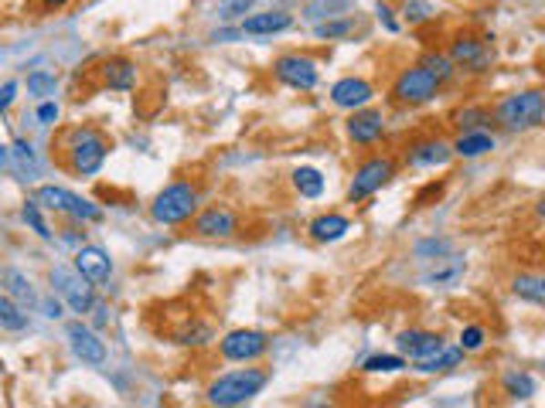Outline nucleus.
Returning <instances> with one entry per match:
<instances>
[{
    "label": "nucleus",
    "mask_w": 545,
    "mask_h": 408,
    "mask_svg": "<svg viewBox=\"0 0 545 408\" xmlns=\"http://www.w3.org/2000/svg\"><path fill=\"white\" fill-rule=\"evenodd\" d=\"M423 68H427L429 76L437 78V82H450V78H454V72H457V65L450 62V55H437V51H429V55H423Z\"/></svg>",
    "instance_id": "34"
},
{
    "label": "nucleus",
    "mask_w": 545,
    "mask_h": 408,
    "mask_svg": "<svg viewBox=\"0 0 545 408\" xmlns=\"http://www.w3.org/2000/svg\"><path fill=\"white\" fill-rule=\"evenodd\" d=\"M35 201H38L41 208H48V211L68 215L72 221H78V225H82V221H103V208H96L92 201H86V198L66 191V188H55V184L38 188Z\"/></svg>",
    "instance_id": "7"
},
{
    "label": "nucleus",
    "mask_w": 545,
    "mask_h": 408,
    "mask_svg": "<svg viewBox=\"0 0 545 408\" xmlns=\"http://www.w3.org/2000/svg\"><path fill=\"white\" fill-rule=\"evenodd\" d=\"M191 231L201 235V239H232L239 231V215L225 204H211L205 211L191 215Z\"/></svg>",
    "instance_id": "11"
},
{
    "label": "nucleus",
    "mask_w": 545,
    "mask_h": 408,
    "mask_svg": "<svg viewBox=\"0 0 545 408\" xmlns=\"http://www.w3.org/2000/svg\"><path fill=\"white\" fill-rule=\"evenodd\" d=\"M511 293L519 296V300H525V303L542 306L545 303V280L542 276H535V272H521V276H515V282H511Z\"/></svg>",
    "instance_id": "26"
},
{
    "label": "nucleus",
    "mask_w": 545,
    "mask_h": 408,
    "mask_svg": "<svg viewBox=\"0 0 545 408\" xmlns=\"http://www.w3.org/2000/svg\"><path fill=\"white\" fill-rule=\"evenodd\" d=\"M484 347V327H464L460 331V351L470 354V351H480Z\"/></svg>",
    "instance_id": "40"
},
{
    "label": "nucleus",
    "mask_w": 545,
    "mask_h": 408,
    "mask_svg": "<svg viewBox=\"0 0 545 408\" xmlns=\"http://www.w3.org/2000/svg\"><path fill=\"white\" fill-rule=\"evenodd\" d=\"M450 157H454V147L443 140H423L406 150V160L413 167H443Z\"/></svg>",
    "instance_id": "21"
},
{
    "label": "nucleus",
    "mask_w": 545,
    "mask_h": 408,
    "mask_svg": "<svg viewBox=\"0 0 545 408\" xmlns=\"http://www.w3.org/2000/svg\"><path fill=\"white\" fill-rule=\"evenodd\" d=\"M48 280H52V293H58L62 300L68 303L72 313H92V306H96V286H92L76 266H55L48 272Z\"/></svg>",
    "instance_id": "5"
},
{
    "label": "nucleus",
    "mask_w": 545,
    "mask_h": 408,
    "mask_svg": "<svg viewBox=\"0 0 545 408\" xmlns=\"http://www.w3.org/2000/svg\"><path fill=\"white\" fill-rule=\"evenodd\" d=\"M270 351V337L262 331H232L219 341V354L235 364H252Z\"/></svg>",
    "instance_id": "10"
},
{
    "label": "nucleus",
    "mask_w": 545,
    "mask_h": 408,
    "mask_svg": "<svg viewBox=\"0 0 545 408\" xmlns=\"http://www.w3.org/2000/svg\"><path fill=\"white\" fill-rule=\"evenodd\" d=\"M447 252H450V242H437V239H429V242H423L416 249V255H447Z\"/></svg>",
    "instance_id": "43"
},
{
    "label": "nucleus",
    "mask_w": 545,
    "mask_h": 408,
    "mask_svg": "<svg viewBox=\"0 0 545 408\" xmlns=\"http://www.w3.org/2000/svg\"><path fill=\"white\" fill-rule=\"evenodd\" d=\"M389 96L399 106H427V102H433L440 96V82L429 76L423 65H413V68L399 72V78L392 82Z\"/></svg>",
    "instance_id": "6"
},
{
    "label": "nucleus",
    "mask_w": 545,
    "mask_h": 408,
    "mask_svg": "<svg viewBox=\"0 0 545 408\" xmlns=\"http://www.w3.org/2000/svg\"><path fill=\"white\" fill-rule=\"evenodd\" d=\"M372 99H375L372 82H365V78H358V76H344L331 86V102H334L338 109H351V113H355V109L368 106Z\"/></svg>",
    "instance_id": "14"
},
{
    "label": "nucleus",
    "mask_w": 545,
    "mask_h": 408,
    "mask_svg": "<svg viewBox=\"0 0 545 408\" xmlns=\"http://www.w3.org/2000/svg\"><path fill=\"white\" fill-rule=\"evenodd\" d=\"M488 123H494L491 109H484V106H464V109H457L454 113V127L457 133H470V129H484Z\"/></svg>",
    "instance_id": "28"
},
{
    "label": "nucleus",
    "mask_w": 545,
    "mask_h": 408,
    "mask_svg": "<svg viewBox=\"0 0 545 408\" xmlns=\"http://www.w3.org/2000/svg\"><path fill=\"white\" fill-rule=\"evenodd\" d=\"M272 76L283 82L286 89H297V92H311L317 89V82H321V68L314 62L311 55H280L276 62H272Z\"/></svg>",
    "instance_id": "9"
},
{
    "label": "nucleus",
    "mask_w": 545,
    "mask_h": 408,
    "mask_svg": "<svg viewBox=\"0 0 545 408\" xmlns=\"http://www.w3.org/2000/svg\"><path fill=\"white\" fill-rule=\"evenodd\" d=\"M58 106H55V102H41L38 106V123L41 127H55V123H58Z\"/></svg>",
    "instance_id": "41"
},
{
    "label": "nucleus",
    "mask_w": 545,
    "mask_h": 408,
    "mask_svg": "<svg viewBox=\"0 0 545 408\" xmlns=\"http://www.w3.org/2000/svg\"><path fill=\"white\" fill-rule=\"evenodd\" d=\"M409 364H406V357L399 354H375L365 361V371L368 374H396V371H406Z\"/></svg>",
    "instance_id": "36"
},
{
    "label": "nucleus",
    "mask_w": 545,
    "mask_h": 408,
    "mask_svg": "<svg viewBox=\"0 0 545 408\" xmlns=\"http://www.w3.org/2000/svg\"><path fill=\"white\" fill-rule=\"evenodd\" d=\"M76 269L92 286H106V282L113 280V259L99 245H82L76 252Z\"/></svg>",
    "instance_id": "15"
},
{
    "label": "nucleus",
    "mask_w": 545,
    "mask_h": 408,
    "mask_svg": "<svg viewBox=\"0 0 545 408\" xmlns=\"http://www.w3.org/2000/svg\"><path fill=\"white\" fill-rule=\"evenodd\" d=\"M290 25H293V14H286V11H262V14H249V17H242L239 31H242V35H256V38H266V35H280V31H286Z\"/></svg>",
    "instance_id": "18"
},
{
    "label": "nucleus",
    "mask_w": 545,
    "mask_h": 408,
    "mask_svg": "<svg viewBox=\"0 0 545 408\" xmlns=\"http://www.w3.org/2000/svg\"><path fill=\"white\" fill-rule=\"evenodd\" d=\"M501 388H505V395L511 398V402H529V398L535 395V378L525 374V371H511V374H505Z\"/></svg>",
    "instance_id": "30"
},
{
    "label": "nucleus",
    "mask_w": 545,
    "mask_h": 408,
    "mask_svg": "<svg viewBox=\"0 0 545 408\" xmlns=\"http://www.w3.org/2000/svg\"><path fill=\"white\" fill-rule=\"evenodd\" d=\"M396 347L403 351L406 357H413V361H423V357L437 354L443 347V337L433 331H403L396 337Z\"/></svg>",
    "instance_id": "19"
},
{
    "label": "nucleus",
    "mask_w": 545,
    "mask_h": 408,
    "mask_svg": "<svg viewBox=\"0 0 545 408\" xmlns=\"http://www.w3.org/2000/svg\"><path fill=\"white\" fill-rule=\"evenodd\" d=\"M198 201H201V198H198L195 184L174 180V184H168V188L154 198L150 215H154V221H160V225H184V221H191V215L198 211Z\"/></svg>",
    "instance_id": "4"
},
{
    "label": "nucleus",
    "mask_w": 545,
    "mask_h": 408,
    "mask_svg": "<svg viewBox=\"0 0 545 408\" xmlns=\"http://www.w3.org/2000/svg\"><path fill=\"white\" fill-rule=\"evenodd\" d=\"M494 123H501L511 133H525V129H539L545 123V96L539 89H525L494 106Z\"/></svg>",
    "instance_id": "3"
},
{
    "label": "nucleus",
    "mask_w": 545,
    "mask_h": 408,
    "mask_svg": "<svg viewBox=\"0 0 545 408\" xmlns=\"http://www.w3.org/2000/svg\"><path fill=\"white\" fill-rule=\"evenodd\" d=\"M293 188L300 198H321L324 194V174L317 167H297L293 170Z\"/></svg>",
    "instance_id": "27"
},
{
    "label": "nucleus",
    "mask_w": 545,
    "mask_h": 408,
    "mask_svg": "<svg viewBox=\"0 0 545 408\" xmlns=\"http://www.w3.org/2000/svg\"><path fill=\"white\" fill-rule=\"evenodd\" d=\"M450 62L457 68H470V72H484L491 65V48L474 35H457L450 41Z\"/></svg>",
    "instance_id": "13"
},
{
    "label": "nucleus",
    "mask_w": 545,
    "mask_h": 408,
    "mask_svg": "<svg viewBox=\"0 0 545 408\" xmlns=\"http://www.w3.org/2000/svg\"><path fill=\"white\" fill-rule=\"evenodd\" d=\"M7 167H11V150L0 143V170H7Z\"/></svg>",
    "instance_id": "46"
},
{
    "label": "nucleus",
    "mask_w": 545,
    "mask_h": 408,
    "mask_svg": "<svg viewBox=\"0 0 545 408\" xmlns=\"http://www.w3.org/2000/svg\"><path fill=\"white\" fill-rule=\"evenodd\" d=\"M468 272V262L464 259H457V255H437V266L423 272V286L429 290H450L460 282V276Z\"/></svg>",
    "instance_id": "17"
},
{
    "label": "nucleus",
    "mask_w": 545,
    "mask_h": 408,
    "mask_svg": "<svg viewBox=\"0 0 545 408\" xmlns=\"http://www.w3.org/2000/svg\"><path fill=\"white\" fill-rule=\"evenodd\" d=\"M460 361H464V351H460V347H447V344H443L437 354H429V357H423V361H416V371H419V374H437V371L457 368Z\"/></svg>",
    "instance_id": "25"
},
{
    "label": "nucleus",
    "mask_w": 545,
    "mask_h": 408,
    "mask_svg": "<svg viewBox=\"0 0 545 408\" xmlns=\"http://www.w3.org/2000/svg\"><path fill=\"white\" fill-rule=\"evenodd\" d=\"M11 164H17L21 170H27L31 178L38 174V160H35V150H31V143H27V140H14L11 143Z\"/></svg>",
    "instance_id": "38"
},
{
    "label": "nucleus",
    "mask_w": 545,
    "mask_h": 408,
    "mask_svg": "<svg viewBox=\"0 0 545 408\" xmlns=\"http://www.w3.org/2000/svg\"><path fill=\"white\" fill-rule=\"evenodd\" d=\"M0 282H4V290H7V296H11L14 303L21 306H38V293H35V286H31V280H27L25 272H17V269H4L0 272Z\"/></svg>",
    "instance_id": "22"
},
{
    "label": "nucleus",
    "mask_w": 545,
    "mask_h": 408,
    "mask_svg": "<svg viewBox=\"0 0 545 408\" xmlns=\"http://www.w3.org/2000/svg\"><path fill=\"white\" fill-rule=\"evenodd\" d=\"M66 337H68V344H72V354H76L82 364H89V368H103L109 351H106V341L99 337V333L89 331L82 320H76V323H68L66 327Z\"/></svg>",
    "instance_id": "12"
},
{
    "label": "nucleus",
    "mask_w": 545,
    "mask_h": 408,
    "mask_svg": "<svg viewBox=\"0 0 545 408\" xmlns=\"http://www.w3.org/2000/svg\"><path fill=\"white\" fill-rule=\"evenodd\" d=\"M14 99H17V82H4V86H0V116L11 109Z\"/></svg>",
    "instance_id": "42"
},
{
    "label": "nucleus",
    "mask_w": 545,
    "mask_h": 408,
    "mask_svg": "<svg viewBox=\"0 0 545 408\" xmlns=\"http://www.w3.org/2000/svg\"><path fill=\"white\" fill-rule=\"evenodd\" d=\"M252 4L256 0H221L219 7H215V14H219V21H235V17L252 11Z\"/></svg>",
    "instance_id": "39"
},
{
    "label": "nucleus",
    "mask_w": 545,
    "mask_h": 408,
    "mask_svg": "<svg viewBox=\"0 0 545 408\" xmlns=\"http://www.w3.org/2000/svg\"><path fill=\"white\" fill-rule=\"evenodd\" d=\"M109 150H113L109 137L96 127H72V129H66L62 140H58L62 164H66V170L68 174H76V178H92V174H99L106 164V157H109Z\"/></svg>",
    "instance_id": "1"
},
{
    "label": "nucleus",
    "mask_w": 545,
    "mask_h": 408,
    "mask_svg": "<svg viewBox=\"0 0 545 408\" xmlns=\"http://www.w3.org/2000/svg\"><path fill=\"white\" fill-rule=\"evenodd\" d=\"M311 239L314 242H338V239H344L351 231V218L344 215H321L311 221Z\"/></svg>",
    "instance_id": "23"
},
{
    "label": "nucleus",
    "mask_w": 545,
    "mask_h": 408,
    "mask_svg": "<svg viewBox=\"0 0 545 408\" xmlns=\"http://www.w3.org/2000/svg\"><path fill=\"white\" fill-rule=\"evenodd\" d=\"M382 133H386V116H382V109H368V106H362V109H355L348 119V137L358 147H372V143L382 140Z\"/></svg>",
    "instance_id": "16"
},
{
    "label": "nucleus",
    "mask_w": 545,
    "mask_h": 408,
    "mask_svg": "<svg viewBox=\"0 0 545 408\" xmlns=\"http://www.w3.org/2000/svg\"><path fill=\"white\" fill-rule=\"evenodd\" d=\"M99 78H103L106 89L130 92L133 82H137V65H133L130 58H123V55H117V58H106V62L99 65Z\"/></svg>",
    "instance_id": "20"
},
{
    "label": "nucleus",
    "mask_w": 545,
    "mask_h": 408,
    "mask_svg": "<svg viewBox=\"0 0 545 408\" xmlns=\"http://www.w3.org/2000/svg\"><path fill=\"white\" fill-rule=\"evenodd\" d=\"M270 384V371L262 368H239L229 374H219L215 382L208 384V402L219 408H235L246 405L260 395L262 388Z\"/></svg>",
    "instance_id": "2"
},
{
    "label": "nucleus",
    "mask_w": 545,
    "mask_h": 408,
    "mask_svg": "<svg viewBox=\"0 0 545 408\" xmlns=\"http://www.w3.org/2000/svg\"><path fill=\"white\" fill-rule=\"evenodd\" d=\"M68 0H41V7H45V11H58V7H66Z\"/></svg>",
    "instance_id": "47"
},
{
    "label": "nucleus",
    "mask_w": 545,
    "mask_h": 408,
    "mask_svg": "<svg viewBox=\"0 0 545 408\" xmlns=\"http://www.w3.org/2000/svg\"><path fill=\"white\" fill-rule=\"evenodd\" d=\"M55 89H58V78H55V72L35 68V72L27 76V96H35V99H48V96H55Z\"/></svg>",
    "instance_id": "33"
},
{
    "label": "nucleus",
    "mask_w": 545,
    "mask_h": 408,
    "mask_svg": "<svg viewBox=\"0 0 545 408\" xmlns=\"http://www.w3.org/2000/svg\"><path fill=\"white\" fill-rule=\"evenodd\" d=\"M0 327L11 333H21L27 327V313L21 303H14L11 296H0Z\"/></svg>",
    "instance_id": "31"
},
{
    "label": "nucleus",
    "mask_w": 545,
    "mask_h": 408,
    "mask_svg": "<svg viewBox=\"0 0 545 408\" xmlns=\"http://www.w3.org/2000/svg\"><path fill=\"white\" fill-rule=\"evenodd\" d=\"M355 7V0H314L311 7L303 11L307 21L314 25H321V21H331V17H341V14H348Z\"/></svg>",
    "instance_id": "29"
},
{
    "label": "nucleus",
    "mask_w": 545,
    "mask_h": 408,
    "mask_svg": "<svg viewBox=\"0 0 545 408\" xmlns=\"http://www.w3.org/2000/svg\"><path fill=\"white\" fill-rule=\"evenodd\" d=\"M355 31V14H341V17H331V21H321V25L314 27V35L317 38H344V35H351Z\"/></svg>",
    "instance_id": "32"
},
{
    "label": "nucleus",
    "mask_w": 545,
    "mask_h": 408,
    "mask_svg": "<svg viewBox=\"0 0 545 408\" xmlns=\"http://www.w3.org/2000/svg\"><path fill=\"white\" fill-rule=\"evenodd\" d=\"M392 178H396V160H392V157H368V160L351 174L348 198L351 201H365V198L382 191Z\"/></svg>",
    "instance_id": "8"
},
{
    "label": "nucleus",
    "mask_w": 545,
    "mask_h": 408,
    "mask_svg": "<svg viewBox=\"0 0 545 408\" xmlns=\"http://www.w3.org/2000/svg\"><path fill=\"white\" fill-rule=\"evenodd\" d=\"M433 17H437V7H433L429 0H406V4H403V21H406V25L419 27V25H429Z\"/></svg>",
    "instance_id": "35"
},
{
    "label": "nucleus",
    "mask_w": 545,
    "mask_h": 408,
    "mask_svg": "<svg viewBox=\"0 0 545 408\" xmlns=\"http://www.w3.org/2000/svg\"><path fill=\"white\" fill-rule=\"evenodd\" d=\"M454 153H460V157H468V160H474V157H484V153L494 150V137L488 133V129H470V133H460L454 143Z\"/></svg>",
    "instance_id": "24"
},
{
    "label": "nucleus",
    "mask_w": 545,
    "mask_h": 408,
    "mask_svg": "<svg viewBox=\"0 0 545 408\" xmlns=\"http://www.w3.org/2000/svg\"><path fill=\"white\" fill-rule=\"evenodd\" d=\"M375 14H378V21H382V25L389 27V31H399V21L392 17V11H389V4H386V0H378Z\"/></svg>",
    "instance_id": "44"
},
{
    "label": "nucleus",
    "mask_w": 545,
    "mask_h": 408,
    "mask_svg": "<svg viewBox=\"0 0 545 408\" xmlns=\"http://www.w3.org/2000/svg\"><path fill=\"white\" fill-rule=\"evenodd\" d=\"M38 306L45 310V317H52V320L62 317V303H58V300H38Z\"/></svg>",
    "instance_id": "45"
},
{
    "label": "nucleus",
    "mask_w": 545,
    "mask_h": 408,
    "mask_svg": "<svg viewBox=\"0 0 545 408\" xmlns=\"http://www.w3.org/2000/svg\"><path fill=\"white\" fill-rule=\"evenodd\" d=\"M21 218H25L31 229L38 231V239H45V242H52L55 235H52V229L45 225V215H41V204L31 198V201H25V208H21Z\"/></svg>",
    "instance_id": "37"
}]
</instances>
